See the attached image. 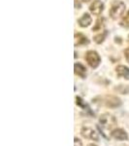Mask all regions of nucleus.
<instances>
[{"label":"nucleus","instance_id":"1","mask_svg":"<svg viewBox=\"0 0 129 146\" xmlns=\"http://www.w3.org/2000/svg\"><path fill=\"white\" fill-rule=\"evenodd\" d=\"M99 124L101 125L102 128L111 129L116 125V119L114 115L110 113H103L99 117Z\"/></svg>","mask_w":129,"mask_h":146},{"label":"nucleus","instance_id":"2","mask_svg":"<svg viewBox=\"0 0 129 146\" xmlns=\"http://www.w3.org/2000/svg\"><path fill=\"white\" fill-rule=\"evenodd\" d=\"M124 11H125V4L121 1H116L113 3L111 9H110V16L112 19L116 20L123 15Z\"/></svg>","mask_w":129,"mask_h":146},{"label":"nucleus","instance_id":"3","mask_svg":"<svg viewBox=\"0 0 129 146\" xmlns=\"http://www.w3.org/2000/svg\"><path fill=\"white\" fill-rule=\"evenodd\" d=\"M86 60L91 68H97L101 62V58L95 51H88L86 54Z\"/></svg>","mask_w":129,"mask_h":146},{"label":"nucleus","instance_id":"4","mask_svg":"<svg viewBox=\"0 0 129 146\" xmlns=\"http://www.w3.org/2000/svg\"><path fill=\"white\" fill-rule=\"evenodd\" d=\"M101 100L102 101H100V102L109 108H116L121 105L120 98H118L116 96H105L101 98Z\"/></svg>","mask_w":129,"mask_h":146},{"label":"nucleus","instance_id":"5","mask_svg":"<svg viewBox=\"0 0 129 146\" xmlns=\"http://www.w3.org/2000/svg\"><path fill=\"white\" fill-rule=\"evenodd\" d=\"M81 135L83 136L84 138H86V139H91L94 141H99V135H98V133L93 129L90 127H83L81 129Z\"/></svg>","mask_w":129,"mask_h":146},{"label":"nucleus","instance_id":"6","mask_svg":"<svg viewBox=\"0 0 129 146\" xmlns=\"http://www.w3.org/2000/svg\"><path fill=\"white\" fill-rule=\"evenodd\" d=\"M111 136L114 139L118 141H126L128 140V135L125 129L121 128H116L111 131Z\"/></svg>","mask_w":129,"mask_h":146},{"label":"nucleus","instance_id":"7","mask_svg":"<svg viewBox=\"0 0 129 146\" xmlns=\"http://www.w3.org/2000/svg\"><path fill=\"white\" fill-rule=\"evenodd\" d=\"M103 10H104V4L100 0H94L90 7V11L91 12V14L95 16H99Z\"/></svg>","mask_w":129,"mask_h":146},{"label":"nucleus","instance_id":"8","mask_svg":"<svg viewBox=\"0 0 129 146\" xmlns=\"http://www.w3.org/2000/svg\"><path fill=\"white\" fill-rule=\"evenodd\" d=\"M116 72L118 77L124 79H129V68L125 65H118L116 68Z\"/></svg>","mask_w":129,"mask_h":146},{"label":"nucleus","instance_id":"9","mask_svg":"<svg viewBox=\"0 0 129 146\" xmlns=\"http://www.w3.org/2000/svg\"><path fill=\"white\" fill-rule=\"evenodd\" d=\"M74 71L75 74L80 76L81 78L84 79L86 77V68L84 66L82 63H75L74 65Z\"/></svg>","mask_w":129,"mask_h":146},{"label":"nucleus","instance_id":"10","mask_svg":"<svg viewBox=\"0 0 129 146\" xmlns=\"http://www.w3.org/2000/svg\"><path fill=\"white\" fill-rule=\"evenodd\" d=\"M78 23L82 27H88L91 23V17L90 16V14L84 13V15L82 16V18L79 19Z\"/></svg>","mask_w":129,"mask_h":146},{"label":"nucleus","instance_id":"11","mask_svg":"<svg viewBox=\"0 0 129 146\" xmlns=\"http://www.w3.org/2000/svg\"><path fill=\"white\" fill-rule=\"evenodd\" d=\"M88 44V40L82 33H76L75 34V45L81 46V45H86Z\"/></svg>","mask_w":129,"mask_h":146},{"label":"nucleus","instance_id":"12","mask_svg":"<svg viewBox=\"0 0 129 146\" xmlns=\"http://www.w3.org/2000/svg\"><path fill=\"white\" fill-rule=\"evenodd\" d=\"M104 18H99L96 21V23L94 27H92V30L93 31H101V29H103V27H104Z\"/></svg>","mask_w":129,"mask_h":146},{"label":"nucleus","instance_id":"13","mask_svg":"<svg viewBox=\"0 0 129 146\" xmlns=\"http://www.w3.org/2000/svg\"><path fill=\"white\" fill-rule=\"evenodd\" d=\"M106 35H107V31L106 30H104L103 32H100L99 34H97V35H95L94 36V41L96 42L97 44H101L103 41H104V39H105V37H106Z\"/></svg>","mask_w":129,"mask_h":146},{"label":"nucleus","instance_id":"14","mask_svg":"<svg viewBox=\"0 0 129 146\" xmlns=\"http://www.w3.org/2000/svg\"><path fill=\"white\" fill-rule=\"evenodd\" d=\"M120 25H121V27H124L129 28V11L125 14V15L123 16L122 19H121Z\"/></svg>","mask_w":129,"mask_h":146},{"label":"nucleus","instance_id":"15","mask_svg":"<svg viewBox=\"0 0 129 146\" xmlns=\"http://www.w3.org/2000/svg\"><path fill=\"white\" fill-rule=\"evenodd\" d=\"M76 104L78 105V106H80V107L84 108V110H86V109H88V110L90 109V108L88 107V104H86V103L83 100V98H80V96H76Z\"/></svg>","mask_w":129,"mask_h":146},{"label":"nucleus","instance_id":"16","mask_svg":"<svg viewBox=\"0 0 129 146\" xmlns=\"http://www.w3.org/2000/svg\"><path fill=\"white\" fill-rule=\"evenodd\" d=\"M74 143H75V146H83V142H82V140L78 137L74 138Z\"/></svg>","mask_w":129,"mask_h":146},{"label":"nucleus","instance_id":"17","mask_svg":"<svg viewBox=\"0 0 129 146\" xmlns=\"http://www.w3.org/2000/svg\"><path fill=\"white\" fill-rule=\"evenodd\" d=\"M81 0H75V8L80 9L81 8Z\"/></svg>","mask_w":129,"mask_h":146},{"label":"nucleus","instance_id":"18","mask_svg":"<svg viewBox=\"0 0 129 146\" xmlns=\"http://www.w3.org/2000/svg\"><path fill=\"white\" fill-rule=\"evenodd\" d=\"M124 56H125L126 60H127V62H129V48H127L125 51H124Z\"/></svg>","mask_w":129,"mask_h":146},{"label":"nucleus","instance_id":"19","mask_svg":"<svg viewBox=\"0 0 129 146\" xmlns=\"http://www.w3.org/2000/svg\"><path fill=\"white\" fill-rule=\"evenodd\" d=\"M86 146H97V145L94 144V143H88V144L86 145Z\"/></svg>","mask_w":129,"mask_h":146},{"label":"nucleus","instance_id":"20","mask_svg":"<svg viewBox=\"0 0 129 146\" xmlns=\"http://www.w3.org/2000/svg\"><path fill=\"white\" fill-rule=\"evenodd\" d=\"M82 1H83V2H86H86H90V0H82Z\"/></svg>","mask_w":129,"mask_h":146}]
</instances>
